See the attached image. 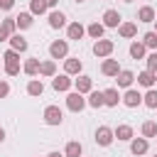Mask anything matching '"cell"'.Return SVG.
I'll return each mask as SVG.
<instances>
[{
  "label": "cell",
  "mask_w": 157,
  "mask_h": 157,
  "mask_svg": "<svg viewBox=\"0 0 157 157\" xmlns=\"http://www.w3.org/2000/svg\"><path fill=\"white\" fill-rule=\"evenodd\" d=\"M118 34H120V37H125V39H130V37H135V34H137V25H135V22H120Z\"/></svg>",
  "instance_id": "44dd1931"
},
{
  "label": "cell",
  "mask_w": 157,
  "mask_h": 157,
  "mask_svg": "<svg viewBox=\"0 0 157 157\" xmlns=\"http://www.w3.org/2000/svg\"><path fill=\"white\" fill-rule=\"evenodd\" d=\"M15 17H5L2 22H0V42H7L12 34H15Z\"/></svg>",
  "instance_id": "52a82bcc"
},
{
  "label": "cell",
  "mask_w": 157,
  "mask_h": 157,
  "mask_svg": "<svg viewBox=\"0 0 157 157\" xmlns=\"http://www.w3.org/2000/svg\"><path fill=\"white\" fill-rule=\"evenodd\" d=\"M142 44H145V49H157V32H147L142 37Z\"/></svg>",
  "instance_id": "e575fe53"
},
{
  "label": "cell",
  "mask_w": 157,
  "mask_h": 157,
  "mask_svg": "<svg viewBox=\"0 0 157 157\" xmlns=\"http://www.w3.org/2000/svg\"><path fill=\"white\" fill-rule=\"evenodd\" d=\"M101 71H103V76H118L120 74V64H118V59H105L103 64H101Z\"/></svg>",
  "instance_id": "8fae6325"
},
{
  "label": "cell",
  "mask_w": 157,
  "mask_h": 157,
  "mask_svg": "<svg viewBox=\"0 0 157 157\" xmlns=\"http://www.w3.org/2000/svg\"><path fill=\"white\" fill-rule=\"evenodd\" d=\"M7 42H10V49H12V52H17V54H20V52H27V47H29V44H27V39H25L22 34H17V32H15Z\"/></svg>",
  "instance_id": "7c38bea8"
},
{
  "label": "cell",
  "mask_w": 157,
  "mask_h": 157,
  "mask_svg": "<svg viewBox=\"0 0 157 157\" xmlns=\"http://www.w3.org/2000/svg\"><path fill=\"white\" fill-rule=\"evenodd\" d=\"M137 20H140V22H155L157 15H155V10H152L150 5H145V7L137 10Z\"/></svg>",
  "instance_id": "d4e9b609"
},
{
  "label": "cell",
  "mask_w": 157,
  "mask_h": 157,
  "mask_svg": "<svg viewBox=\"0 0 157 157\" xmlns=\"http://www.w3.org/2000/svg\"><path fill=\"white\" fill-rule=\"evenodd\" d=\"M61 120H64V113H61L59 105H47L44 108V123L47 125H61Z\"/></svg>",
  "instance_id": "277c9868"
},
{
  "label": "cell",
  "mask_w": 157,
  "mask_h": 157,
  "mask_svg": "<svg viewBox=\"0 0 157 157\" xmlns=\"http://www.w3.org/2000/svg\"><path fill=\"white\" fill-rule=\"evenodd\" d=\"M39 64H42L39 59H27V61L22 64V71H25L27 76H37V74H39Z\"/></svg>",
  "instance_id": "484cf974"
},
{
  "label": "cell",
  "mask_w": 157,
  "mask_h": 157,
  "mask_svg": "<svg viewBox=\"0 0 157 157\" xmlns=\"http://www.w3.org/2000/svg\"><path fill=\"white\" fill-rule=\"evenodd\" d=\"M155 157H157V155H155Z\"/></svg>",
  "instance_id": "f6af8a7d"
},
{
  "label": "cell",
  "mask_w": 157,
  "mask_h": 157,
  "mask_svg": "<svg viewBox=\"0 0 157 157\" xmlns=\"http://www.w3.org/2000/svg\"><path fill=\"white\" fill-rule=\"evenodd\" d=\"M66 34H69V39H76V42H78V39L86 34V27H83L81 22H71V25L66 27Z\"/></svg>",
  "instance_id": "ac0fdd59"
},
{
  "label": "cell",
  "mask_w": 157,
  "mask_h": 157,
  "mask_svg": "<svg viewBox=\"0 0 157 157\" xmlns=\"http://www.w3.org/2000/svg\"><path fill=\"white\" fill-rule=\"evenodd\" d=\"M86 103H88L91 108H103V91H91Z\"/></svg>",
  "instance_id": "f546056e"
},
{
  "label": "cell",
  "mask_w": 157,
  "mask_h": 157,
  "mask_svg": "<svg viewBox=\"0 0 157 157\" xmlns=\"http://www.w3.org/2000/svg\"><path fill=\"white\" fill-rule=\"evenodd\" d=\"M155 81H157V74H152V71H147V69L137 74V83H140V86H145V88H152V86H155Z\"/></svg>",
  "instance_id": "d6986e66"
},
{
  "label": "cell",
  "mask_w": 157,
  "mask_h": 157,
  "mask_svg": "<svg viewBox=\"0 0 157 157\" xmlns=\"http://www.w3.org/2000/svg\"><path fill=\"white\" fill-rule=\"evenodd\" d=\"M123 103H125L128 108H137V105L142 103V93H140V91H135V88H128V91H125V96H123Z\"/></svg>",
  "instance_id": "ba28073f"
},
{
  "label": "cell",
  "mask_w": 157,
  "mask_h": 157,
  "mask_svg": "<svg viewBox=\"0 0 157 157\" xmlns=\"http://www.w3.org/2000/svg\"><path fill=\"white\" fill-rule=\"evenodd\" d=\"M81 152H83V147H81V142H76V140H71V142L66 145V150H64V157H81Z\"/></svg>",
  "instance_id": "4316f807"
},
{
  "label": "cell",
  "mask_w": 157,
  "mask_h": 157,
  "mask_svg": "<svg viewBox=\"0 0 157 157\" xmlns=\"http://www.w3.org/2000/svg\"><path fill=\"white\" fill-rule=\"evenodd\" d=\"M15 27L17 29H29L32 27V12H20L15 17Z\"/></svg>",
  "instance_id": "cb8c5ba5"
},
{
  "label": "cell",
  "mask_w": 157,
  "mask_h": 157,
  "mask_svg": "<svg viewBox=\"0 0 157 157\" xmlns=\"http://www.w3.org/2000/svg\"><path fill=\"white\" fill-rule=\"evenodd\" d=\"M2 59H5V74L7 76H17L20 74V54L12 52V49H7L2 54Z\"/></svg>",
  "instance_id": "6da1fadb"
},
{
  "label": "cell",
  "mask_w": 157,
  "mask_h": 157,
  "mask_svg": "<svg viewBox=\"0 0 157 157\" xmlns=\"http://www.w3.org/2000/svg\"><path fill=\"white\" fill-rule=\"evenodd\" d=\"M66 108H69V110H74V113H81V110L86 108V98H83L81 93H76V91H74V93H69V96H66Z\"/></svg>",
  "instance_id": "5b68a950"
},
{
  "label": "cell",
  "mask_w": 157,
  "mask_h": 157,
  "mask_svg": "<svg viewBox=\"0 0 157 157\" xmlns=\"http://www.w3.org/2000/svg\"><path fill=\"white\" fill-rule=\"evenodd\" d=\"M74 86H76V93H91V88H93V78L91 76H78L76 81H74Z\"/></svg>",
  "instance_id": "4fadbf2b"
},
{
  "label": "cell",
  "mask_w": 157,
  "mask_h": 157,
  "mask_svg": "<svg viewBox=\"0 0 157 157\" xmlns=\"http://www.w3.org/2000/svg\"><path fill=\"white\" fill-rule=\"evenodd\" d=\"M123 2H132V0H123Z\"/></svg>",
  "instance_id": "7bdbcfd3"
},
{
  "label": "cell",
  "mask_w": 157,
  "mask_h": 157,
  "mask_svg": "<svg viewBox=\"0 0 157 157\" xmlns=\"http://www.w3.org/2000/svg\"><path fill=\"white\" fill-rule=\"evenodd\" d=\"M49 56L52 59H66L69 56V42L66 39H54L49 44Z\"/></svg>",
  "instance_id": "7a4b0ae2"
},
{
  "label": "cell",
  "mask_w": 157,
  "mask_h": 157,
  "mask_svg": "<svg viewBox=\"0 0 157 157\" xmlns=\"http://www.w3.org/2000/svg\"><path fill=\"white\" fill-rule=\"evenodd\" d=\"M71 83H74V81H71L66 74H61V76H54V78H52V88H54V91H69V88H71Z\"/></svg>",
  "instance_id": "9a60e30c"
},
{
  "label": "cell",
  "mask_w": 157,
  "mask_h": 157,
  "mask_svg": "<svg viewBox=\"0 0 157 157\" xmlns=\"http://www.w3.org/2000/svg\"><path fill=\"white\" fill-rule=\"evenodd\" d=\"M120 20H123V17H120L118 10H105L101 25H103V27H120Z\"/></svg>",
  "instance_id": "9c48e42d"
},
{
  "label": "cell",
  "mask_w": 157,
  "mask_h": 157,
  "mask_svg": "<svg viewBox=\"0 0 157 157\" xmlns=\"http://www.w3.org/2000/svg\"><path fill=\"white\" fill-rule=\"evenodd\" d=\"M27 93H29V96H42V93H44V83H42L39 78H32V81L27 83Z\"/></svg>",
  "instance_id": "f1b7e54d"
},
{
  "label": "cell",
  "mask_w": 157,
  "mask_h": 157,
  "mask_svg": "<svg viewBox=\"0 0 157 157\" xmlns=\"http://www.w3.org/2000/svg\"><path fill=\"white\" fill-rule=\"evenodd\" d=\"M64 25H66V15H64V12H59V10L49 12V27H52V29H61Z\"/></svg>",
  "instance_id": "e0dca14e"
},
{
  "label": "cell",
  "mask_w": 157,
  "mask_h": 157,
  "mask_svg": "<svg viewBox=\"0 0 157 157\" xmlns=\"http://www.w3.org/2000/svg\"><path fill=\"white\" fill-rule=\"evenodd\" d=\"M115 81H118V86H120V88H130V86H132V81H135V74H132V71H128V69H120V74L115 76Z\"/></svg>",
  "instance_id": "5bb4252c"
},
{
  "label": "cell",
  "mask_w": 157,
  "mask_h": 157,
  "mask_svg": "<svg viewBox=\"0 0 157 157\" xmlns=\"http://www.w3.org/2000/svg\"><path fill=\"white\" fill-rule=\"evenodd\" d=\"M81 69H83L81 59H76V56H66V61H64V74H66V76H71V74H81Z\"/></svg>",
  "instance_id": "30bf717a"
},
{
  "label": "cell",
  "mask_w": 157,
  "mask_h": 157,
  "mask_svg": "<svg viewBox=\"0 0 157 157\" xmlns=\"http://www.w3.org/2000/svg\"><path fill=\"white\" fill-rule=\"evenodd\" d=\"M113 49H115V44H113L110 39H96V42H93V54H96L98 59L110 56V54H113Z\"/></svg>",
  "instance_id": "3957f363"
},
{
  "label": "cell",
  "mask_w": 157,
  "mask_h": 157,
  "mask_svg": "<svg viewBox=\"0 0 157 157\" xmlns=\"http://www.w3.org/2000/svg\"><path fill=\"white\" fill-rule=\"evenodd\" d=\"M76 2H83V0H76Z\"/></svg>",
  "instance_id": "ee69618b"
},
{
  "label": "cell",
  "mask_w": 157,
  "mask_h": 157,
  "mask_svg": "<svg viewBox=\"0 0 157 157\" xmlns=\"http://www.w3.org/2000/svg\"><path fill=\"white\" fill-rule=\"evenodd\" d=\"M147 147H150V145H147L145 137H132V140H130V152H132V155H145Z\"/></svg>",
  "instance_id": "ffe728a7"
},
{
  "label": "cell",
  "mask_w": 157,
  "mask_h": 157,
  "mask_svg": "<svg viewBox=\"0 0 157 157\" xmlns=\"http://www.w3.org/2000/svg\"><path fill=\"white\" fill-rule=\"evenodd\" d=\"M103 25L101 22H91L88 27H86V32H88V37H93V39H103Z\"/></svg>",
  "instance_id": "83f0119b"
},
{
  "label": "cell",
  "mask_w": 157,
  "mask_h": 157,
  "mask_svg": "<svg viewBox=\"0 0 157 157\" xmlns=\"http://www.w3.org/2000/svg\"><path fill=\"white\" fill-rule=\"evenodd\" d=\"M44 5H47V7H56V5H59V0H44Z\"/></svg>",
  "instance_id": "f35d334b"
},
{
  "label": "cell",
  "mask_w": 157,
  "mask_h": 157,
  "mask_svg": "<svg viewBox=\"0 0 157 157\" xmlns=\"http://www.w3.org/2000/svg\"><path fill=\"white\" fill-rule=\"evenodd\" d=\"M155 32H157V20H155Z\"/></svg>",
  "instance_id": "b9f144b4"
},
{
  "label": "cell",
  "mask_w": 157,
  "mask_h": 157,
  "mask_svg": "<svg viewBox=\"0 0 157 157\" xmlns=\"http://www.w3.org/2000/svg\"><path fill=\"white\" fill-rule=\"evenodd\" d=\"M142 103H145L147 108H157V91H155V88H147V93L142 96Z\"/></svg>",
  "instance_id": "1f68e13d"
},
{
  "label": "cell",
  "mask_w": 157,
  "mask_h": 157,
  "mask_svg": "<svg viewBox=\"0 0 157 157\" xmlns=\"http://www.w3.org/2000/svg\"><path fill=\"white\" fill-rule=\"evenodd\" d=\"M2 140H5V130L0 128V142H2Z\"/></svg>",
  "instance_id": "60d3db41"
},
{
  "label": "cell",
  "mask_w": 157,
  "mask_h": 157,
  "mask_svg": "<svg viewBox=\"0 0 157 157\" xmlns=\"http://www.w3.org/2000/svg\"><path fill=\"white\" fill-rule=\"evenodd\" d=\"M15 7V0H0V10H12Z\"/></svg>",
  "instance_id": "8d00e7d4"
},
{
  "label": "cell",
  "mask_w": 157,
  "mask_h": 157,
  "mask_svg": "<svg viewBox=\"0 0 157 157\" xmlns=\"http://www.w3.org/2000/svg\"><path fill=\"white\" fill-rule=\"evenodd\" d=\"M147 71L157 74V52H152V54L147 56Z\"/></svg>",
  "instance_id": "d590c367"
},
{
  "label": "cell",
  "mask_w": 157,
  "mask_h": 157,
  "mask_svg": "<svg viewBox=\"0 0 157 157\" xmlns=\"http://www.w3.org/2000/svg\"><path fill=\"white\" fill-rule=\"evenodd\" d=\"M118 101H120V93H118V88H105V91H103V105H108V108H115V105H118Z\"/></svg>",
  "instance_id": "2e32d148"
},
{
  "label": "cell",
  "mask_w": 157,
  "mask_h": 157,
  "mask_svg": "<svg viewBox=\"0 0 157 157\" xmlns=\"http://www.w3.org/2000/svg\"><path fill=\"white\" fill-rule=\"evenodd\" d=\"M113 140H115V135H113V130H110L108 125H101V128L96 130V142H98L101 147H108Z\"/></svg>",
  "instance_id": "8992f818"
},
{
  "label": "cell",
  "mask_w": 157,
  "mask_h": 157,
  "mask_svg": "<svg viewBox=\"0 0 157 157\" xmlns=\"http://www.w3.org/2000/svg\"><path fill=\"white\" fill-rule=\"evenodd\" d=\"M130 56L132 59H142L145 56V44L142 42H132L130 44Z\"/></svg>",
  "instance_id": "d6a6232c"
},
{
  "label": "cell",
  "mask_w": 157,
  "mask_h": 157,
  "mask_svg": "<svg viewBox=\"0 0 157 157\" xmlns=\"http://www.w3.org/2000/svg\"><path fill=\"white\" fill-rule=\"evenodd\" d=\"M113 135L118 137V140H123V142H130L135 135H132V128L130 125H118L115 130H113Z\"/></svg>",
  "instance_id": "603a6c76"
},
{
  "label": "cell",
  "mask_w": 157,
  "mask_h": 157,
  "mask_svg": "<svg viewBox=\"0 0 157 157\" xmlns=\"http://www.w3.org/2000/svg\"><path fill=\"white\" fill-rule=\"evenodd\" d=\"M29 12H32V15H44V12H47L44 0H29Z\"/></svg>",
  "instance_id": "836d02e7"
},
{
  "label": "cell",
  "mask_w": 157,
  "mask_h": 157,
  "mask_svg": "<svg viewBox=\"0 0 157 157\" xmlns=\"http://www.w3.org/2000/svg\"><path fill=\"white\" fill-rule=\"evenodd\" d=\"M39 74L47 76V78H54V76H56V64H54V59L42 61V64H39Z\"/></svg>",
  "instance_id": "7402d4cb"
},
{
  "label": "cell",
  "mask_w": 157,
  "mask_h": 157,
  "mask_svg": "<svg viewBox=\"0 0 157 157\" xmlns=\"http://www.w3.org/2000/svg\"><path fill=\"white\" fill-rule=\"evenodd\" d=\"M7 93H10V86H7L5 81H0V98H5Z\"/></svg>",
  "instance_id": "74e56055"
},
{
  "label": "cell",
  "mask_w": 157,
  "mask_h": 157,
  "mask_svg": "<svg viewBox=\"0 0 157 157\" xmlns=\"http://www.w3.org/2000/svg\"><path fill=\"white\" fill-rule=\"evenodd\" d=\"M157 135V123L155 120H145L142 123V137L147 140V137H155Z\"/></svg>",
  "instance_id": "4dcf8cb0"
},
{
  "label": "cell",
  "mask_w": 157,
  "mask_h": 157,
  "mask_svg": "<svg viewBox=\"0 0 157 157\" xmlns=\"http://www.w3.org/2000/svg\"><path fill=\"white\" fill-rule=\"evenodd\" d=\"M47 157H64V155H61V152H49Z\"/></svg>",
  "instance_id": "ab89813d"
}]
</instances>
